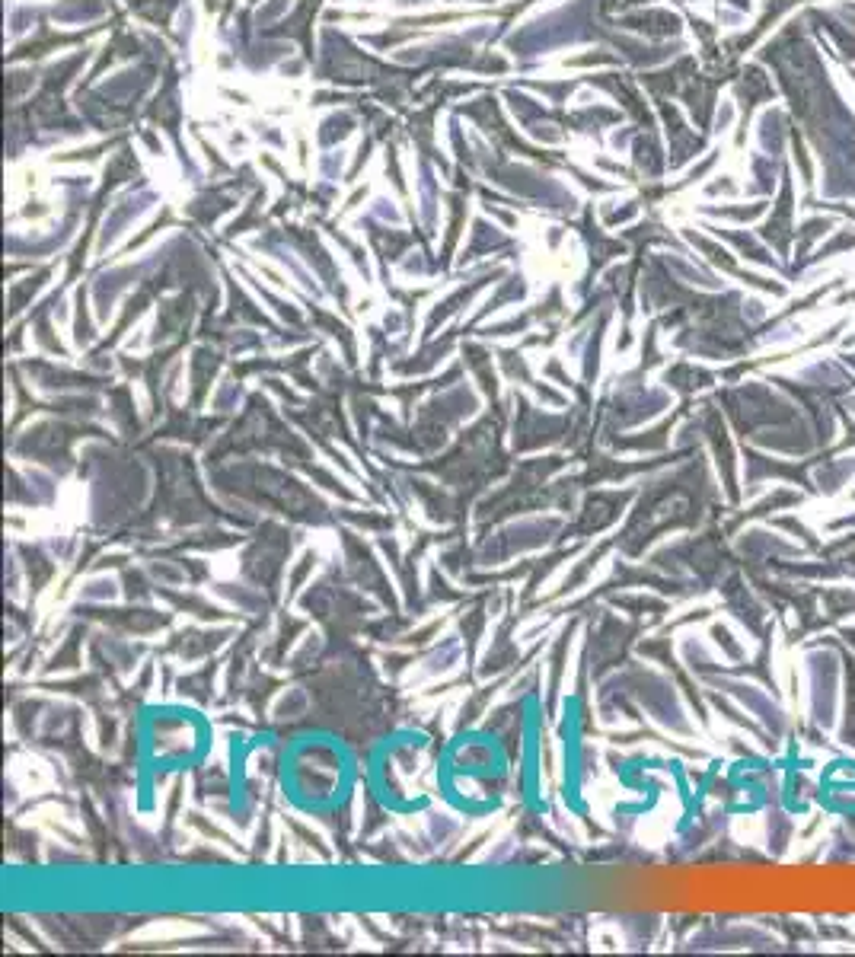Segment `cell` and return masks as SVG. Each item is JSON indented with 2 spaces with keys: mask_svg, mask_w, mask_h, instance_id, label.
<instances>
[{
  "mask_svg": "<svg viewBox=\"0 0 855 957\" xmlns=\"http://www.w3.org/2000/svg\"><path fill=\"white\" fill-rule=\"evenodd\" d=\"M852 476H855V457L824 460V469L817 473V492L820 495H836Z\"/></svg>",
  "mask_w": 855,
  "mask_h": 957,
  "instance_id": "1",
  "label": "cell"
},
{
  "mask_svg": "<svg viewBox=\"0 0 855 957\" xmlns=\"http://www.w3.org/2000/svg\"><path fill=\"white\" fill-rule=\"evenodd\" d=\"M820 600H824L830 623H836V619H843V616H855V591L852 587H820Z\"/></svg>",
  "mask_w": 855,
  "mask_h": 957,
  "instance_id": "2",
  "label": "cell"
},
{
  "mask_svg": "<svg viewBox=\"0 0 855 957\" xmlns=\"http://www.w3.org/2000/svg\"><path fill=\"white\" fill-rule=\"evenodd\" d=\"M843 670H846V721L840 731V741L849 747H855V658L843 651Z\"/></svg>",
  "mask_w": 855,
  "mask_h": 957,
  "instance_id": "3",
  "label": "cell"
},
{
  "mask_svg": "<svg viewBox=\"0 0 855 957\" xmlns=\"http://www.w3.org/2000/svg\"><path fill=\"white\" fill-rule=\"evenodd\" d=\"M769 527H785V530H789V533L801 536V540L808 543V552H820V546H824V543L817 540V533H814V530H808V527H804V524H801V520H798L795 514H782V517H773V520H769Z\"/></svg>",
  "mask_w": 855,
  "mask_h": 957,
  "instance_id": "4",
  "label": "cell"
},
{
  "mask_svg": "<svg viewBox=\"0 0 855 957\" xmlns=\"http://www.w3.org/2000/svg\"><path fill=\"white\" fill-rule=\"evenodd\" d=\"M849 524H855V514H852V517H840V520H833V524H827V530H843V527H849Z\"/></svg>",
  "mask_w": 855,
  "mask_h": 957,
  "instance_id": "5",
  "label": "cell"
},
{
  "mask_svg": "<svg viewBox=\"0 0 855 957\" xmlns=\"http://www.w3.org/2000/svg\"><path fill=\"white\" fill-rule=\"evenodd\" d=\"M840 638H843V645L855 648V626L852 629H840Z\"/></svg>",
  "mask_w": 855,
  "mask_h": 957,
  "instance_id": "6",
  "label": "cell"
}]
</instances>
